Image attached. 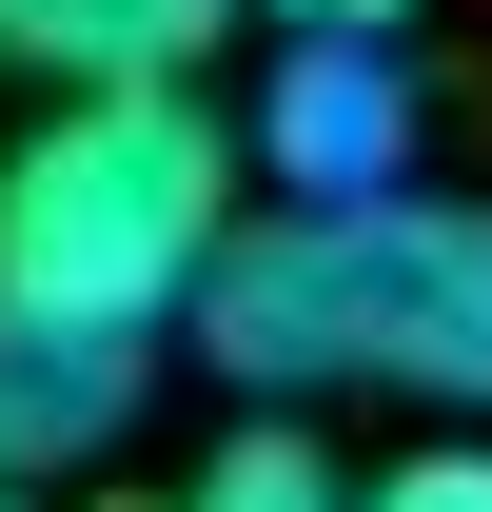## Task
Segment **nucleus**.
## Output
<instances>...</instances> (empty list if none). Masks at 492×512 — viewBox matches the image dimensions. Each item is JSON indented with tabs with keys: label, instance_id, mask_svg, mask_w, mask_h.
Masks as SVG:
<instances>
[{
	"label": "nucleus",
	"instance_id": "1",
	"mask_svg": "<svg viewBox=\"0 0 492 512\" xmlns=\"http://www.w3.org/2000/svg\"><path fill=\"white\" fill-rule=\"evenodd\" d=\"M178 335L237 375V414H296V394H433V414H492V197H276L217 237V276L178 296Z\"/></svg>",
	"mask_w": 492,
	"mask_h": 512
},
{
	"label": "nucleus",
	"instance_id": "2",
	"mask_svg": "<svg viewBox=\"0 0 492 512\" xmlns=\"http://www.w3.org/2000/svg\"><path fill=\"white\" fill-rule=\"evenodd\" d=\"M217 237H237V119L197 79H99L0 158V296H40V316L178 335Z\"/></svg>",
	"mask_w": 492,
	"mask_h": 512
},
{
	"label": "nucleus",
	"instance_id": "3",
	"mask_svg": "<svg viewBox=\"0 0 492 512\" xmlns=\"http://www.w3.org/2000/svg\"><path fill=\"white\" fill-rule=\"evenodd\" d=\"M138 394H158V335L0 296V493H60V473H99V453L138 434Z\"/></svg>",
	"mask_w": 492,
	"mask_h": 512
},
{
	"label": "nucleus",
	"instance_id": "4",
	"mask_svg": "<svg viewBox=\"0 0 492 512\" xmlns=\"http://www.w3.org/2000/svg\"><path fill=\"white\" fill-rule=\"evenodd\" d=\"M256 178H276V197H315V217L414 178V79H394V40H296L276 119H256Z\"/></svg>",
	"mask_w": 492,
	"mask_h": 512
},
{
	"label": "nucleus",
	"instance_id": "5",
	"mask_svg": "<svg viewBox=\"0 0 492 512\" xmlns=\"http://www.w3.org/2000/svg\"><path fill=\"white\" fill-rule=\"evenodd\" d=\"M237 40V0H0V60L60 79V99H99V79H197Z\"/></svg>",
	"mask_w": 492,
	"mask_h": 512
},
{
	"label": "nucleus",
	"instance_id": "6",
	"mask_svg": "<svg viewBox=\"0 0 492 512\" xmlns=\"http://www.w3.org/2000/svg\"><path fill=\"white\" fill-rule=\"evenodd\" d=\"M178 512H355V473H335V453H315L296 414H237V453H217V473H197Z\"/></svg>",
	"mask_w": 492,
	"mask_h": 512
},
{
	"label": "nucleus",
	"instance_id": "7",
	"mask_svg": "<svg viewBox=\"0 0 492 512\" xmlns=\"http://www.w3.org/2000/svg\"><path fill=\"white\" fill-rule=\"evenodd\" d=\"M355 512H492V453H473V434H433V453H374V473H355Z\"/></svg>",
	"mask_w": 492,
	"mask_h": 512
},
{
	"label": "nucleus",
	"instance_id": "8",
	"mask_svg": "<svg viewBox=\"0 0 492 512\" xmlns=\"http://www.w3.org/2000/svg\"><path fill=\"white\" fill-rule=\"evenodd\" d=\"M237 20H276V40H414V0H237Z\"/></svg>",
	"mask_w": 492,
	"mask_h": 512
},
{
	"label": "nucleus",
	"instance_id": "9",
	"mask_svg": "<svg viewBox=\"0 0 492 512\" xmlns=\"http://www.w3.org/2000/svg\"><path fill=\"white\" fill-rule=\"evenodd\" d=\"M0 512H40V493H0Z\"/></svg>",
	"mask_w": 492,
	"mask_h": 512
}]
</instances>
